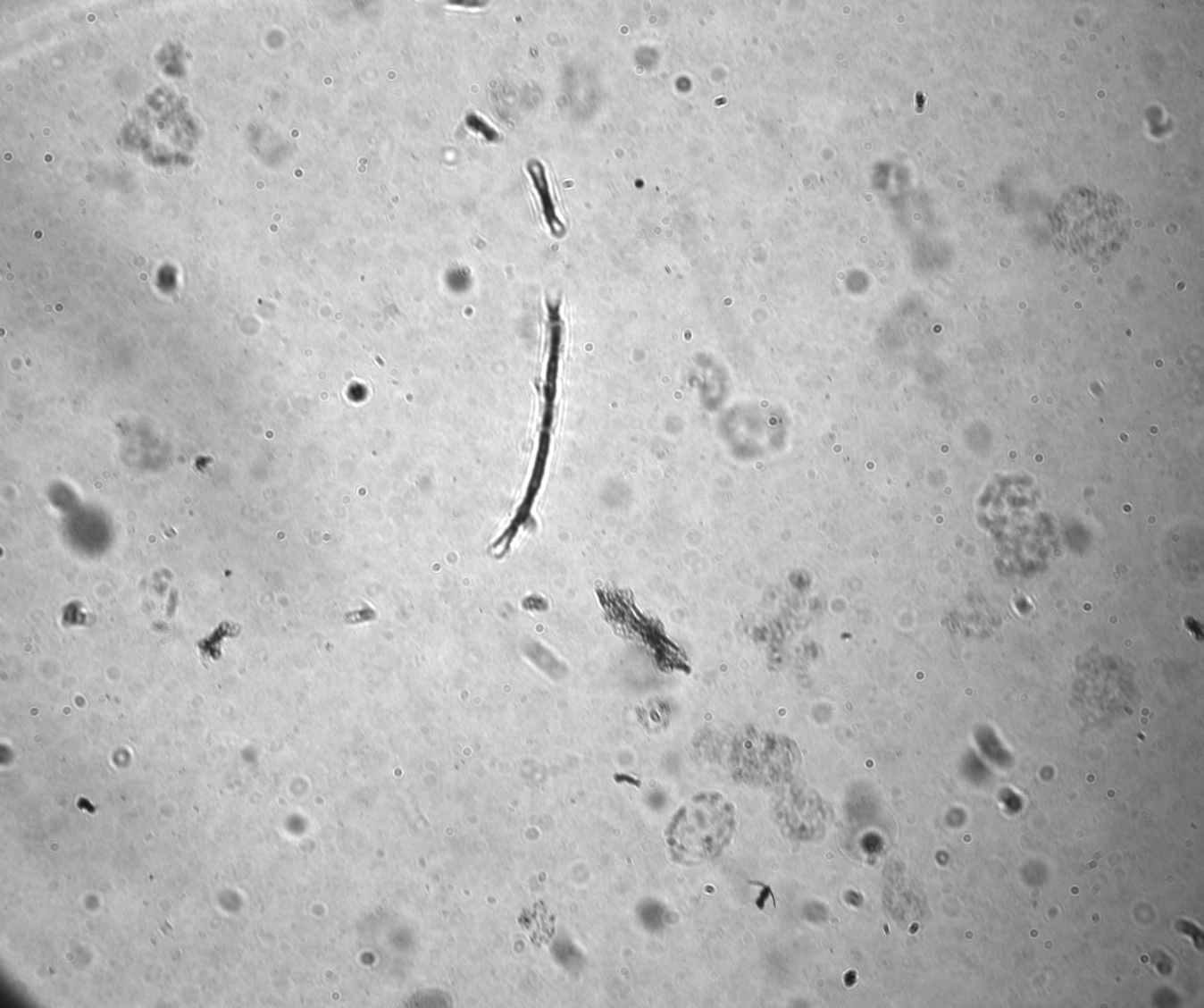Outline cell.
Segmentation results:
<instances>
[{"mask_svg": "<svg viewBox=\"0 0 1204 1008\" xmlns=\"http://www.w3.org/2000/svg\"><path fill=\"white\" fill-rule=\"evenodd\" d=\"M665 836L673 861L697 864L715 857L726 845L730 819L711 799L695 798L675 814Z\"/></svg>", "mask_w": 1204, "mask_h": 1008, "instance_id": "obj_1", "label": "cell"}, {"mask_svg": "<svg viewBox=\"0 0 1204 1008\" xmlns=\"http://www.w3.org/2000/svg\"><path fill=\"white\" fill-rule=\"evenodd\" d=\"M527 171H529L534 188L537 189L539 197H540L545 218L548 223L549 228H551L555 234L563 233L564 225L561 224V222L556 217V207L555 204H553L551 189H549L548 176H546L545 166L542 165L540 162L531 161L527 164Z\"/></svg>", "mask_w": 1204, "mask_h": 1008, "instance_id": "obj_2", "label": "cell"}, {"mask_svg": "<svg viewBox=\"0 0 1204 1008\" xmlns=\"http://www.w3.org/2000/svg\"><path fill=\"white\" fill-rule=\"evenodd\" d=\"M452 999L446 993L438 991L420 992L408 1000L410 1007H449Z\"/></svg>", "mask_w": 1204, "mask_h": 1008, "instance_id": "obj_3", "label": "cell"}]
</instances>
